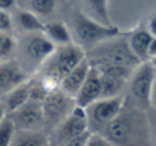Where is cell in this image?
<instances>
[{
	"label": "cell",
	"mask_w": 156,
	"mask_h": 146,
	"mask_svg": "<svg viewBox=\"0 0 156 146\" xmlns=\"http://www.w3.org/2000/svg\"><path fill=\"white\" fill-rule=\"evenodd\" d=\"M102 134L112 145L151 144L146 110L134 106L126 99L117 116L106 126Z\"/></svg>",
	"instance_id": "1"
},
{
	"label": "cell",
	"mask_w": 156,
	"mask_h": 146,
	"mask_svg": "<svg viewBox=\"0 0 156 146\" xmlns=\"http://www.w3.org/2000/svg\"><path fill=\"white\" fill-rule=\"evenodd\" d=\"M86 54L93 66H116L135 69L141 62L129 47V39L124 34L103 41L88 50Z\"/></svg>",
	"instance_id": "2"
},
{
	"label": "cell",
	"mask_w": 156,
	"mask_h": 146,
	"mask_svg": "<svg viewBox=\"0 0 156 146\" xmlns=\"http://www.w3.org/2000/svg\"><path fill=\"white\" fill-rule=\"evenodd\" d=\"M122 34L124 33L118 27L103 25L85 13L79 12L74 15L71 35L76 37V42L74 43L80 45L85 51L91 49L101 42Z\"/></svg>",
	"instance_id": "3"
},
{
	"label": "cell",
	"mask_w": 156,
	"mask_h": 146,
	"mask_svg": "<svg viewBox=\"0 0 156 146\" xmlns=\"http://www.w3.org/2000/svg\"><path fill=\"white\" fill-rule=\"evenodd\" d=\"M85 56L86 51L74 42L56 45L54 51L39 66L38 73L49 75L61 82Z\"/></svg>",
	"instance_id": "4"
},
{
	"label": "cell",
	"mask_w": 156,
	"mask_h": 146,
	"mask_svg": "<svg viewBox=\"0 0 156 146\" xmlns=\"http://www.w3.org/2000/svg\"><path fill=\"white\" fill-rule=\"evenodd\" d=\"M156 76V69L150 61L141 62L127 80L126 99L134 106L147 110L150 107V91Z\"/></svg>",
	"instance_id": "5"
},
{
	"label": "cell",
	"mask_w": 156,
	"mask_h": 146,
	"mask_svg": "<svg viewBox=\"0 0 156 146\" xmlns=\"http://www.w3.org/2000/svg\"><path fill=\"white\" fill-rule=\"evenodd\" d=\"M125 101V93L114 97L99 98L85 108L88 122V129L91 132L102 133L106 126L117 116Z\"/></svg>",
	"instance_id": "6"
},
{
	"label": "cell",
	"mask_w": 156,
	"mask_h": 146,
	"mask_svg": "<svg viewBox=\"0 0 156 146\" xmlns=\"http://www.w3.org/2000/svg\"><path fill=\"white\" fill-rule=\"evenodd\" d=\"M86 130L89 129L85 108L74 105L70 113L53 128L51 137H49L50 144L67 145L72 139Z\"/></svg>",
	"instance_id": "7"
},
{
	"label": "cell",
	"mask_w": 156,
	"mask_h": 146,
	"mask_svg": "<svg viewBox=\"0 0 156 146\" xmlns=\"http://www.w3.org/2000/svg\"><path fill=\"white\" fill-rule=\"evenodd\" d=\"M74 105V99L66 95L60 88L49 93L41 100L44 121L54 128L70 113Z\"/></svg>",
	"instance_id": "8"
},
{
	"label": "cell",
	"mask_w": 156,
	"mask_h": 146,
	"mask_svg": "<svg viewBox=\"0 0 156 146\" xmlns=\"http://www.w3.org/2000/svg\"><path fill=\"white\" fill-rule=\"evenodd\" d=\"M29 36L23 42V51L32 64L39 66L54 51L56 45L44 32H29Z\"/></svg>",
	"instance_id": "9"
},
{
	"label": "cell",
	"mask_w": 156,
	"mask_h": 146,
	"mask_svg": "<svg viewBox=\"0 0 156 146\" xmlns=\"http://www.w3.org/2000/svg\"><path fill=\"white\" fill-rule=\"evenodd\" d=\"M8 115L14 121L17 129H38L45 124L41 101L33 98Z\"/></svg>",
	"instance_id": "10"
},
{
	"label": "cell",
	"mask_w": 156,
	"mask_h": 146,
	"mask_svg": "<svg viewBox=\"0 0 156 146\" xmlns=\"http://www.w3.org/2000/svg\"><path fill=\"white\" fill-rule=\"evenodd\" d=\"M28 79L26 69L12 58L0 61V95H4Z\"/></svg>",
	"instance_id": "11"
},
{
	"label": "cell",
	"mask_w": 156,
	"mask_h": 146,
	"mask_svg": "<svg viewBox=\"0 0 156 146\" xmlns=\"http://www.w3.org/2000/svg\"><path fill=\"white\" fill-rule=\"evenodd\" d=\"M101 95V81L99 70L91 65L86 79L83 82L82 87L74 97V103L80 107L86 108L97 99L100 98Z\"/></svg>",
	"instance_id": "12"
},
{
	"label": "cell",
	"mask_w": 156,
	"mask_h": 146,
	"mask_svg": "<svg viewBox=\"0 0 156 146\" xmlns=\"http://www.w3.org/2000/svg\"><path fill=\"white\" fill-rule=\"evenodd\" d=\"M90 63H89L87 57L81 60L67 75L62 79L60 83V90L63 91L66 95L72 97L74 99L76 93L79 92L80 88L82 87L83 82L86 79L88 72L90 69Z\"/></svg>",
	"instance_id": "13"
},
{
	"label": "cell",
	"mask_w": 156,
	"mask_h": 146,
	"mask_svg": "<svg viewBox=\"0 0 156 146\" xmlns=\"http://www.w3.org/2000/svg\"><path fill=\"white\" fill-rule=\"evenodd\" d=\"M4 96V110H5L6 114H10L17 110L19 107L26 103L30 98H31V84H30V80L27 79L23 81V83L18 84L17 87L9 91Z\"/></svg>",
	"instance_id": "14"
},
{
	"label": "cell",
	"mask_w": 156,
	"mask_h": 146,
	"mask_svg": "<svg viewBox=\"0 0 156 146\" xmlns=\"http://www.w3.org/2000/svg\"><path fill=\"white\" fill-rule=\"evenodd\" d=\"M101 81V95L100 98L104 97H114L121 95L126 88L129 78L121 75L112 74L106 72H99Z\"/></svg>",
	"instance_id": "15"
},
{
	"label": "cell",
	"mask_w": 156,
	"mask_h": 146,
	"mask_svg": "<svg viewBox=\"0 0 156 146\" xmlns=\"http://www.w3.org/2000/svg\"><path fill=\"white\" fill-rule=\"evenodd\" d=\"M49 137L39 129H16L11 145L43 146L49 145Z\"/></svg>",
	"instance_id": "16"
},
{
	"label": "cell",
	"mask_w": 156,
	"mask_h": 146,
	"mask_svg": "<svg viewBox=\"0 0 156 146\" xmlns=\"http://www.w3.org/2000/svg\"><path fill=\"white\" fill-rule=\"evenodd\" d=\"M152 39L153 36L148 30H137L132 32L127 37L132 51L140 62L150 61L148 57V49Z\"/></svg>",
	"instance_id": "17"
},
{
	"label": "cell",
	"mask_w": 156,
	"mask_h": 146,
	"mask_svg": "<svg viewBox=\"0 0 156 146\" xmlns=\"http://www.w3.org/2000/svg\"><path fill=\"white\" fill-rule=\"evenodd\" d=\"M15 18L23 30L27 33L44 31L45 23H43L41 17L26 8H19L15 13Z\"/></svg>",
	"instance_id": "18"
},
{
	"label": "cell",
	"mask_w": 156,
	"mask_h": 146,
	"mask_svg": "<svg viewBox=\"0 0 156 146\" xmlns=\"http://www.w3.org/2000/svg\"><path fill=\"white\" fill-rule=\"evenodd\" d=\"M43 32L55 45H63V44L73 42L71 31L69 30L67 25L62 21H52V23L45 24Z\"/></svg>",
	"instance_id": "19"
},
{
	"label": "cell",
	"mask_w": 156,
	"mask_h": 146,
	"mask_svg": "<svg viewBox=\"0 0 156 146\" xmlns=\"http://www.w3.org/2000/svg\"><path fill=\"white\" fill-rule=\"evenodd\" d=\"M86 6V14L103 25L112 26L108 14V0H83Z\"/></svg>",
	"instance_id": "20"
},
{
	"label": "cell",
	"mask_w": 156,
	"mask_h": 146,
	"mask_svg": "<svg viewBox=\"0 0 156 146\" xmlns=\"http://www.w3.org/2000/svg\"><path fill=\"white\" fill-rule=\"evenodd\" d=\"M16 125L10 115L5 114L0 119V146H10L12 144Z\"/></svg>",
	"instance_id": "21"
},
{
	"label": "cell",
	"mask_w": 156,
	"mask_h": 146,
	"mask_svg": "<svg viewBox=\"0 0 156 146\" xmlns=\"http://www.w3.org/2000/svg\"><path fill=\"white\" fill-rule=\"evenodd\" d=\"M28 6L38 16H49L55 10L56 0H28Z\"/></svg>",
	"instance_id": "22"
},
{
	"label": "cell",
	"mask_w": 156,
	"mask_h": 146,
	"mask_svg": "<svg viewBox=\"0 0 156 146\" xmlns=\"http://www.w3.org/2000/svg\"><path fill=\"white\" fill-rule=\"evenodd\" d=\"M16 47V42L12 33L0 31V61L11 59Z\"/></svg>",
	"instance_id": "23"
},
{
	"label": "cell",
	"mask_w": 156,
	"mask_h": 146,
	"mask_svg": "<svg viewBox=\"0 0 156 146\" xmlns=\"http://www.w3.org/2000/svg\"><path fill=\"white\" fill-rule=\"evenodd\" d=\"M14 29V18L9 11L0 9V31L1 32L12 33Z\"/></svg>",
	"instance_id": "24"
},
{
	"label": "cell",
	"mask_w": 156,
	"mask_h": 146,
	"mask_svg": "<svg viewBox=\"0 0 156 146\" xmlns=\"http://www.w3.org/2000/svg\"><path fill=\"white\" fill-rule=\"evenodd\" d=\"M147 117L149 122V130H150V139L151 144L156 145V110L149 107L146 110Z\"/></svg>",
	"instance_id": "25"
},
{
	"label": "cell",
	"mask_w": 156,
	"mask_h": 146,
	"mask_svg": "<svg viewBox=\"0 0 156 146\" xmlns=\"http://www.w3.org/2000/svg\"><path fill=\"white\" fill-rule=\"evenodd\" d=\"M86 146H113L112 143L100 132H91L89 134Z\"/></svg>",
	"instance_id": "26"
},
{
	"label": "cell",
	"mask_w": 156,
	"mask_h": 146,
	"mask_svg": "<svg viewBox=\"0 0 156 146\" xmlns=\"http://www.w3.org/2000/svg\"><path fill=\"white\" fill-rule=\"evenodd\" d=\"M89 134H90V130H86L83 133L79 134L78 137H76L74 139H72L69 143L68 146H86L87 145V141H88Z\"/></svg>",
	"instance_id": "27"
},
{
	"label": "cell",
	"mask_w": 156,
	"mask_h": 146,
	"mask_svg": "<svg viewBox=\"0 0 156 146\" xmlns=\"http://www.w3.org/2000/svg\"><path fill=\"white\" fill-rule=\"evenodd\" d=\"M149 101H150V107L156 110V76L153 80L152 88L150 91V97H149Z\"/></svg>",
	"instance_id": "28"
},
{
	"label": "cell",
	"mask_w": 156,
	"mask_h": 146,
	"mask_svg": "<svg viewBox=\"0 0 156 146\" xmlns=\"http://www.w3.org/2000/svg\"><path fill=\"white\" fill-rule=\"evenodd\" d=\"M17 0H0V9L4 11H12L16 6Z\"/></svg>",
	"instance_id": "29"
},
{
	"label": "cell",
	"mask_w": 156,
	"mask_h": 146,
	"mask_svg": "<svg viewBox=\"0 0 156 146\" xmlns=\"http://www.w3.org/2000/svg\"><path fill=\"white\" fill-rule=\"evenodd\" d=\"M148 31L153 37H156V15L151 17L148 23Z\"/></svg>",
	"instance_id": "30"
},
{
	"label": "cell",
	"mask_w": 156,
	"mask_h": 146,
	"mask_svg": "<svg viewBox=\"0 0 156 146\" xmlns=\"http://www.w3.org/2000/svg\"><path fill=\"white\" fill-rule=\"evenodd\" d=\"M148 57L149 60L156 57V37H153L152 41H151L150 46H149V49H148Z\"/></svg>",
	"instance_id": "31"
},
{
	"label": "cell",
	"mask_w": 156,
	"mask_h": 146,
	"mask_svg": "<svg viewBox=\"0 0 156 146\" xmlns=\"http://www.w3.org/2000/svg\"><path fill=\"white\" fill-rule=\"evenodd\" d=\"M5 110H4V106L2 103V101H0V119L2 118L4 115H5Z\"/></svg>",
	"instance_id": "32"
},
{
	"label": "cell",
	"mask_w": 156,
	"mask_h": 146,
	"mask_svg": "<svg viewBox=\"0 0 156 146\" xmlns=\"http://www.w3.org/2000/svg\"><path fill=\"white\" fill-rule=\"evenodd\" d=\"M150 62L152 63V65L154 66L155 69H156V57H155V58H153V59H151V60H150Z\"/></svg>",
	"instance_id": "33"
}]
</instances>
